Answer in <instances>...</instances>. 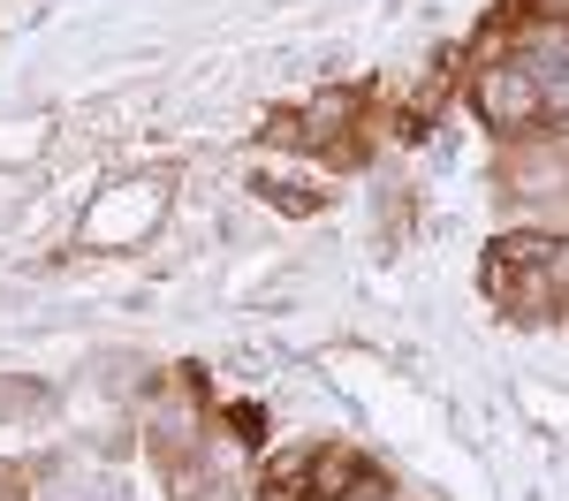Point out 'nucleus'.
Returning a JSON list of instances; mask_svg holds the SVG:
<instances>
[{"mask_svg": "<svg viewBox=\"0 0 569 501\" xmlns=\"http://www.w3.org/2000/svg\"><path fill=\"white\" fill-rule=\"evenodd\" d=\"M31 410H46L39 380H23V372H16V380H0V418H31Z\"/></svg>", "mask_w": 569, "mask_h": 501, "instance_id": "nucleus-5", "label": "nucleus"}, {"mask_svg": "<svg viewBox=\"0 0 569 501\" xmlns=\"http://www.w3.org/2000/svg\"><path fill=\"white\" fill-rule=\"evenodd\" d=\"M486 289L517 319L569 312V243L562 236H501L486 251Z\"/></svg>", "mask_w": 569, "mask_h": 501, "instance_id": "nucleus-1", "label": "nucleus"}, {"mask_svg": "<svg viewBox=\"0 0 569 501\" xmlns=\"http://www.w3.org/2000/svg\"><path fill=\"white\" fill-rule=\"evenodd\" d=\"M273 479H281L297 501H380V471H372L357 449H305V455H281V463H273Z\"/></svg>", "mask_w": 569, "mask_h": 501, "instance_id": "nucleus-2", "label": "nucleus"}, {"mask_svg": "<svg viewBox=\"0 0 569 501\" xmlns=\"http://www.w3.org/2000/svg\"><path fill=\"white\" fill-rule=\"evenodd\" d=\"M531 8H539V16H555V23L569 16V0H531Z\"/></svg>", "mask_w": 569, "mask_h": 501, "instance_id": "nucleus-8", "label": "nucleus"}, {"mask_svg": "<svg viewBox=\"0 0 569 501\" xmlns=\"http://www.w3.org/2000/svg\"><path fill=\"white\" fill-rule=\"evenodd\" d=\"M228 425H236V441H266V410L259 403H236V410H228Z\"/></svg>", "mask_w": 569, "mask_h": 501, "instance_id": "nucleus-7", "label": "nucleus"}, {"mask_svg": "<svg viewBox=\"0 0 569 501\" xmlns=\"http://www.w3.org/2000/svg\"><path fill=\"white\" fill-rule=\"evenodd\" d=\"M517 61H525V77L539 84L547 114H569V23H539V31L517 46Z\"/></svg>", "mask_w": 569, "mask_h": 501, "instance_id": "nucleus-4", "label": "nucleus"}, {"mask_svg": "<svg viewBox=\"0 0 569 501\" xmlns=\"http://www.w3.org/2000/svg\"><path fill=\"white\" fill-rule=\"evenodd\" d=\"M259 198H273V206H281V213H297V221H305V213H319V198H305L297 182H259Z\"/></svg>", "mask_w": 569, "mask_h": 501, "instance_id": "nucleus-6", "label": "nucleus"}, {"mask_svg": "<svg viewBox=\"0 0 569 501\" xmlns=\"http://www.w3.org/2000/svg\"><path fill=\"white\" fill-rule=\"evenodd\" d=\"M479 114H486V130H501V137H525L547 122V99H539V84L525 77V61L509 53V61H493V69H479Z\"/></svg>", "mask_w": 569, "mask_h": 501, "instance_id": "nucleus-3", "label": "nucleus"}]
</instances>
